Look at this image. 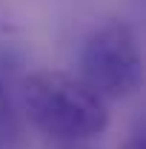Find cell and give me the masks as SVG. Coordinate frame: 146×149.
Listing matches in <instances>:
<instances>
[{"instance_id":"1","label":"cell","mask_w":146,"mask_h":149,"mask_svg":"<svg viewBox=\"0 0 146 149\" xmlns=\"http://www.w3.org/2000/svg\"><path fill=\"white\" fill-rule=\"evenodd\" d=\"M20 109L40 132L60 141L95 138L109 126V109L100 95H95L74 74L35 72L23 80Z\"/></svg>"},{"instance_id":"2","label":"cell","mask_w":146,"mask_h":149,"mask_svg":"<svg viewBox=\"0 0 146 149\" xmlns=\"http://www.w3.org/2000/svg\"><path fill=\"white\" fill-rule=\"evenodd\" d=\"M80 80L103 100H120L140 89L143 57L129 23L112 20L86 40L80 55Z\"/></svg>"},{"instance_id":"3","label":"cell","mask_w":146,"mask_h":149,"mask_svg":"<svg viewBox=\"0 0 146 149\" xmlns=\"http://www.w3.org/2000/svg\"><path fill=\"white\" fill-rule=\"evenodd\" d=\"M0 149H26V118L6 80H0Z\"/></svg>"},{"instance_id":"4","label":"cell","mask_w":146,"mask_h":149,"mask_svg":"<svg viewBox=\"0 0 146 149\" xmlns=\"http://www.w3.org/2000/svg\"><path fill=\"white\" fill-rule=\"evenodd\" d=\"M123 149H146L143 132H140V129H135V132H132V138L126 141V146H123Z\"/></svg>"}]
</instances>
